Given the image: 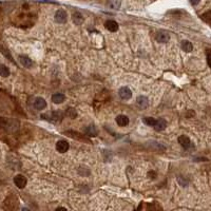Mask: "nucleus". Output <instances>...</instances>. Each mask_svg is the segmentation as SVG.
Segmentation results:
<instances>
[{
	"label": "nucleus",
	"instance_id": "f257e3e1",
	"mask_svg": "<svg viewBox=\"0 0 211 211\" xmlns=\"http://www.w3.org/2000/svg\"><path fill=\"white\" fill-rule=\"evenodd\" d=\"M67 12L65 11V10H58V11H56L55 13V21L58 23H65L66 21H67Z\"/></svg>",
	"mask_w": 211,
	"mask_h": 211
},
{
	"label": "nucleus",
	"instance_id": "f03ea898",
	"mask_svg": "<svg viewBox=\"0 0 211 211\" xmlns=\"http://www.w3.org/2000/svg\"><path fill=\"white\" fill-rule=\"evenodd\" d=\"M119 97L124 100H129L132 97V91L128 87H122L118 91Z\"/></svg>",
	"mask_w": 211,
	"mask_h": 211
},
{
	"label": "nucleus",
	"instance_id": "7ed1b4c3",
	"mask_svg": "<svg viewBox=\"0 0 211 211\" xmlns=\"http://www.w3.org/2000/svg\"><path fill=\"white\" fill-rule=\"evenodd\" d=\"M41 117H48V118H45V119H49V120H51V122H58V120H61L62 113L60 111L52 112V113H49V114H42Z\"/></svg>",
	"mask_w": 211,
	"mask_h": 211
},
{
	"label": "nucleus",
	"instance_id": "20e7f679",
	"mask_svg": "<svg viewBox=\"0 0 211 211\" xmlns=\"http://www.w3.org/2000/svg\"><path fill=\"white\" fill-rule=\"evenodd\" d=\"M70 146H69V142L67 140H58L56 142V150H57L59 153H65L69 150Z\"/></svg>",
	"mask_w": 211,
	"mask_h": 211
},
{
	"label": "nucleus",
	"instance_id": "39448f33",
	"mask_svg": "<svg viewBox=\"0 0 211 211\" xmlns=\"http://www.w3.org/2000/svg\"><path fill=\"white\" fill-rule=\"evenodd\" d=\"M14 184H15V186H17V188L22 189L27 185V178L21 174H18L14 177Z\"/></svg>",
	"mask_w": 211,
	"mask_h": 211
},
{
	"label": "nucleus",
	"instance_id": "423d86ee",
	"mask_svg": "<svg viewBox=\"0 0 211 211\" xmlns=\"http://www.w3.org/2000/svg\"><path fill=\"white\" fill-rule=\"evenodd\" d=\"M178 142H180V146L186 150L190 149V147H191V140L186 135H180V137H178Z\"/></svg>",
	"mask_w": 211,
	"mask_h": 211
},
{
	"label": "nucleus",
	"instance_id": "0eeeda50",
	"mask_svg": "<svg viewBox=\"0 0 211 211\" xmlns=\"http://www.w3.org/2000/svg\"><path fill=\"white\" fill-rule=\"evenodd\" d=\"M136 104H137V106L140 108V109H146V108H148V106H149V100H148V98L146 97V96H138L137 99H136Z\"/></svg>",
	"mask_w": 211,
	"mask_h": 211
},
{
	"label": "nucleus",
	"instance_id": "6e6552de",
	"mask_svg": "<svg viewBox=\"0 0 211 211\" xmlns=\"http://www.w3.org/2000/svg\"><path fill=\"white\" fill-rule=\"evenodd\" d=\"M156 41L160 42V43H166V42L169 41V39H170V36H169L168 33H166V32H158L157 34H156Z\"/></svg>",
	"mask_w": 211,
	"mask_h": 211
},
{
	"label": "nucleus",
	"instance_id": "1a4fd4ad",
	"mask_svg": "<svg viewBox=\"0 0 211 211\" xmlns=\"http://www.w3.org/2000/svg\"><path fill=\"white\" fill-rule=\"evenodd\" d=\"M34 107L37 110H43L47 108V101L42 97H37L34 101Z\"/></svg>",
	"mask_w": 211,
	"mask_h": 211
},
{
	"label": "nucleus",
	"instance_id": "9d476101",
	"mask_svg": "<svg viewBox=\"0 0 211 211\" xmlns=\"http://www.w3.org/2000/svg\"><path fill=\"white\" fill-rule=\"evenodd\" d=\"M104 27L110 32H116L118 30V23L116 22L115 20H107L106 23H104Z\"/></svg>",
	"mask_w": 211,
	"mask_h": 211
},
{
	"label": "nucleus",
	"instance_id": "9b49d317",
	"mask_svg": "<svg viewBox=\"0 0 211 211\" xmlns=\"http://www.w3.org/2000/svg\"><path fill=\"white\" fill-rule=\"evenodd\" d=\"M19 61L25 68H31L32 65H33V61H32L31 58L28 57V56H25V55H20Z\"/></svg>",
	"mask_w": 211,
	"mask_h": 211
},
{
	"label": "nucleus",
	"instance_id": "f8f14e48",
	"mask_svg": "<svg viewBox=\"0 0 211 211\" xmlns=\"http://www.w3.org/2000/svg\"><path fill=\"white\" fill-rule=\"evenodd\" d=\"M116 124L120 127H126L129 125V118H128V116L120 114L116 117Z\"/></svg>",
	"mask_w": 211,
	"mask_h": 211
},
{
	"label": "nucleus",
	"instance_id": "ddd939ff",
	"mask_svg": "<svg viewBox=\"0 0 211 211\" xmlns=\"http://www.w3.org/2000/svg\"><path fill=\"white\" fill-rule=\"evenodd\" d=\"M106 5L111 10H118L122 5V0H108Z\"/></svg>",
	"mask_w": 211,
	"mask_h": 211
},
{
	"label": "nucleus",
	"instance_id": "4468645a",
	"mask_svg": "<svg viewBox=\"0 0 211 211\" xmlns=\"http://www.w3.org/2000/svg\"><path fill=\"white\" fill-rule=\"evenodd\" d=\"M72 20H73V22L75 23L76 25H80L84 22V16H82V14L79 13V12H75V13H73V15H72Z\"/></svg>",
	"mask_w": 211,
	"mask_h": 211
},
{
	"label": "nucleus",
	"instance_id": "2eb2a0df",
	"mask_svg": "<svg viewBox=\"0 0 211 211\" xmlns=\"http://www.w3.org/2000/svg\"><path fill=\"white\" fill-rule=\"evenodd\" d=\"M167 126V122L165 119H163V118H160V119L156 120L155 125H154V129L156 130V131H163V130L166 128Z\"/></svg>",
	"mask_w": 211,
	"mask_h": 211
},
{
	"label": "nucleus",
	"instance_id": "dca6fc26",
	"mask_svg": "<svg viewBox=\"0 0 211 211\" xmlns=\"http://www.w3.org/2000/svg\"><path fill=\"white\" fill-rule=\"evenodd\" d=\"M65 95L62 93H55L52 95V101L54 104H61L63 100H65Z\"/></svg>",
	"mask_w": 211,
	"mask_h": 211
},
{
	"label": "nucleus",
	"instance_id": "f3484780",
	"mask_svg": "<svg viewBox=\"0 0 211 211\" xmlns=\"http://www.w3.org/2000/svg\"><path fill=\"white\" fill-rule=\"evenodd\" d=\"M182 49H183V51L189 53V52H191L192 50H193V45H192L191 42L188 41V40H184V41H182Z\"/></svg>",
	"mask_w": 211,
	"mask_h": 211
},
{
	"label": "nucleus",
	"instance_id": "a211bd4d",
	"mask_svg": "<svg viewBox=\"0 0 211 211\" xmlns=\"http://www.w3.org/2000/svg\"><path fill=\"white\" fill-rule=\"evenodd\" d=\"M84 132H86V134L89 135V136H96L97 135V130H96V128L93 126V125L88 126L87 128H86V130H84Z\"/></svg>",
	"mask_w": 211,
	"mask_h": 211
},
{
	"label": "nucleus",
	"instance_id": "6ab92c4d",
	"mask_svg": "<svg viewBox=\"0 0 211 211\" xmlns=\"http://www.w3.org/2000/svg\"><path fill=\"white\" fill-rule=\"evenodd\" d=\"M0 76L2 77L10 76V69L5 65H0Z\"/></svg>",
	"mask_w": 211,
	"mask_h": 211
},
{
	"label": "nucleus",
	"instance_id": "aec40b11",
	"mask_svg": "<svg viewBox=\"0 0 211 211\" xmlns=\"http://www.w3.org/2000/svg\"><path fill=\"white\" fill-rule=\"evenodd\" d=\"M144 122L147 125V126L149 127H154V125H155L156 122V119L153 117H145L144 118Z\"/></svg>",
	"mask_w": 211,
	"mask_h": 211
},
{
	"label": "nucleus",
	"instance_id": "412c9836",
	"mask_svg": "<svg viewBox=\"0 0 211 211\" xmlns=\"http://www.w3.org/2000/svg\"><path fill=\"white\" fill-rule=\"evenodd\" d=\"M67 115L69 116L70 118H75L76 116H77V112H76V110L73 109V108H68Z\"/></svg>",
	"mask_w": 211,
	"mask_h": 211
},
{
	"label": "nucleus",
	"instance_id": "4be33fe9",
	"mask_svg": "<svg viewBox=\"0 0 211 211\" xmlns=\"http://www.w3.org/2000/svg\"><path fill=\"white\" fill-rule=\"evenodd\" d=\"M177 182L180 183V186L186 187L187 185H188V180H185V178H183V177H178V178H177Z\"/></svg>",
	"mask_w": 211,
	"mask_h": 211
},
{
	"label": "nucleus",
	"instance_id": "5701e85b",
	"mask_svg": "<svg viewBox=\"0 0 211 211\" xmlns=\"http://www.w3.org/2000/svg\"><path fill=\"white\" fill-rule=\"evenodd\" d=\"M189 1H190V3H191L192 5H198L201 0H189Z\"/></svg>",
	"mask_w": 211,
	"mask_h": 211
}]
</instances>
